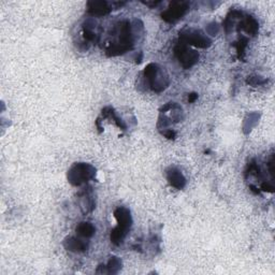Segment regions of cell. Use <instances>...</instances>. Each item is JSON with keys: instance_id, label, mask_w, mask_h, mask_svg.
Returning <instances> with one entry per match:
<instances>
[{"instance_id": "obj_1", "label": "cell", "mask_w": 275, "mask_h": 275, "mask_svg": "<svg viewBox=\"0 0 275 275\" xmlns=\"http://www.w3.org/2000/svg\"><path fill=\"white\" fill-rule=\"evenodd\" d=\"M112 36L113 37L115 36L116 40L111 44V47L108 50V52H110L111 55L123 54L132 48L133 34L129 22L120 23L116 29L114 30V33Z\"/></svg>"}, {"instance_id": "obj_7", "label": "cell", "mask_w": 275, "mask_h": 275, "mask_svg": "<svg viewBox=\"0 0 275 275\" xmlns=\"http://www.w3.org/2000/svg\"><path fill=\"white\" fill-rule=\"evenodd\" d=\"M187 10V4L185 3H174L172 4L171 8H169L163 14V17L168 22H174L179 19Z\"/></svg>"}, {"instance_id": "obj_5", "label": "cell", "mask_w": 275, "mask_h": 275, "mask_svg": "<svg viewBox=\"0 0 275 275\" xmlns=\"http://www.w3.org/2000/svg\"><path fill=\"white\" fill-rule=\"evenodd\" d=\"M174 52L180 64L186 69L193 66L199 58V55L196 52L188 49L184 44H179Z\"/></svg>"}, {"instance_id": "obj_9", "label": "cell", "mask_w": 275, "mask_h": 275, "mask_svg": "<svg viewBox=\"0 0 275 275\" xmlns=\"http://www.w3.org/2000/svg\"><path fill=\"white\" fill-rule=\"evenodd\" d=\"M66 248L72 251H82L87 248L86 243H84L83 241H80L75 238H69L66 242H65Z\"/></svg>"}, {"instance_id": "obj_8", "label": "cell", "mask_w": 275, "mask_h": 275, "mask_svg": "<svg viewBox=\"0 0 275 275\" xmlns=\"http://www.w3.org/2000/svg\"><path fill=\"white\" fill-rule=\"evenodd\" d=\"M167 179L170 184L178 189H181L185 186V178L183 176L181 171L174 167H171L167 170Z\"/></svg>"}, {"instance_id": "obj_4", "label": "cell", "mask_w": 275, "mask_h": 275, "mask_svg": "<svg viewBox=\"0 0 275 275\" xmlns=\"http://www.w3.org/2000/svg\"><path fill=\"white\" fill-rule=\"evenodd\" d=\"M95 174V169L87 164H75L68 173V179L73 185H81Z\"/></svg>"}, {"instance_id": "obj_11", "label": "cell", "mask_w": 275, "mask_h": 275, "mask_svg": "<svg viewBox=\"0 0 275 275\" xmlns=\"http://www.w3.org/2000/svg\"><path fill=\"white\" fill-rule=\"evenodd\" d=\"M76 232L84 238H90L95 233V227L90 223H81L76 227Z\"/></svg>"}, {"instance_id": "obj_10", "label": "cell", "mask_w": 275, "mask_h": 275, "mask_svg": "<svg viewBox=\"0 0 275 275\" xmlns=\"http://www.w3.org/2000/svg\"><path fill=\"white\" fill-rule=\"evenodd\" d=\"M89 12L96 14V15H102L107 14L110 12L111 9L108 7V3H89Z\"/></svg>"}, {"instance_id": "obj_2", "label": "cell", "mask_w": 275, "mask_h": 275, "mask_svg": "<svg viewBox=\"0 0 275 275\" xmlns=\"http://www.w3.org/2000/svg\"><path fill=\"white\" fill-rule=\"evenodd\" d=\"M114 215L117 220V226L111 233V241L114 244L119 245L123 242V240L130 230L132 220L130 212L126 208H119L114 212Z\"/></svg>"}, {"instance_id": "obj_6", "label": "cell", "mask_w": 275, "mask_h": 275, "mask_svg": "<svg viewBox=\"0 0 275 275\" xmlns=\"http://www.w3.org/2000/svg\"><path fill=\"white\" fill-rule=\"evenodd\" d=\"M181 39L185 41V43L194 45L197 48H206L211 44V41L208 38H205L201 32L194 30H189L186 33H182Z\"/></svg>"}, {"instance_id": "obj_3", "label": "cell", "mask_w": 275, "mask_h": 275, "mask_svg": "<svg viewBox=\"0 0 275 275\" xmlns=\"http://www.w3.org/2000/svg\"><path fill=\"white\" fill-rule=\"evenodd\" d=\"M145 78L150 83V87L157 93L165 89L169 84L168 76L155 64L148 65L147 68H145Z\"/></svg>"}, {"instance_id": "obj_12", "label": "cell", "mask_w": 275, "mask_h": 275, "mask_svg": "<svg viewBox=\"0 0 275 275\" xmlns=\"http://www.w3.org/2000/svg\"><path fill=\"white\" fill-rule=\"evenodd\" d=\"M103 267H105V269H107L105 273H117L122 267V262L120 259L114 257L109 261L108 266H103Z\"/></svg>"}]
</instances>
